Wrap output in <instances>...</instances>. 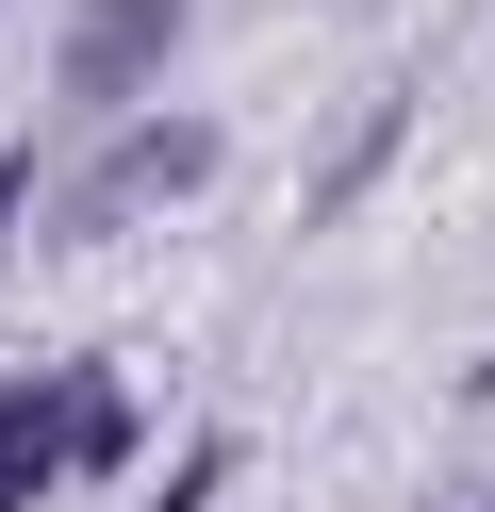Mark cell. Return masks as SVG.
Instances as JSON below:
<instances>
[{
	"label": "cell",
	"mask_w": 495,
	"mask_h": 512,
	"mask_svg": "<svg viewBox=\"0 0 495 512\" xmlns=\"http://www.w3.org/2000/svg\"><path fill=\"white\" fill-rule=\"evenodd\" d=\"M165 34H182V0H83L66 17V100H132L165 67Z\"/></svg>",
	"instance_id": "cell-2"
},
{
	"label": "cell",
	"mask_w": 495,
	"mask_h": 512,
	"mask_svg": "<svg viewBox=\"0 0 495 512\" xmlns=\"http://www.w3.org/2000/svg\"><path fill=\"white\" fill-rule=\"evenodd\" d=\"M198 182H215V133H132L116 166L66 182V232H132L149 199H198Z\"/></svg>",
	"instance_id": "cell-1"
},
{
	"label": "cell",
	"mask_w": 495,
	"mask_h": 512,
	"mask_svg": "<svg viewBox=\"0 0 495 512\" xmlns=\"http://www.w3.org/2000/svg\"><path fill=\"white\" fill-rule=\"evenodd\" d=\"M83 413H99V397H66V380H0V512L83 446Z\"/></svg>",
	"instance_id": "cell-3"
},
{
	"label": "cell",
	"mask_w": 495,
	"mask_h": 512,
	"mask_svg": "<svg viewBox=\"0 0 495 512\" xmlns=\"http://www.w3.org/2000/svg\"><path fill=\"white\" fill-rule=\"evenodd\" d=\"M479 397H495V380H479Z\"/></svg>",
	"instance_id": "cell-4"
}]
</instances>
